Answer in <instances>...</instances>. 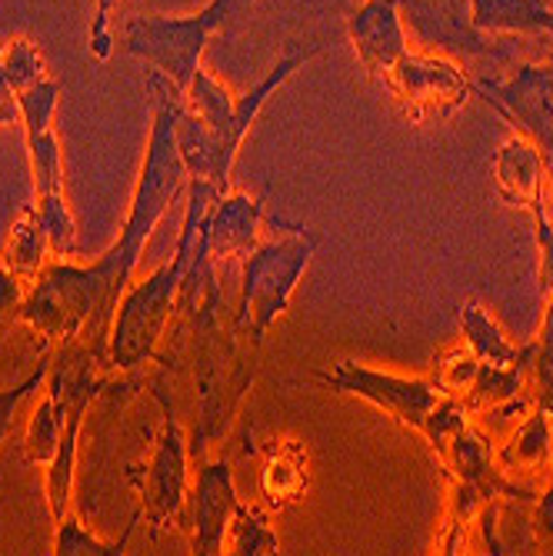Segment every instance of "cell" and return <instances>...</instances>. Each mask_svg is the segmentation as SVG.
I'll return each instance as SVG.
<instances>
[{"mask_svg": "<svg viewBox=\"0 0 553 556\" xmlns=\"http://www.w3.org/2000/svg\"><path fill=\"white\" fill-rule=\"evenodd\" d=\"M150 93V140L143 167L130 197V207L121 227V237L100 254L90 267L80 264H47L30 283L21 324L34 330L43 346H61L80 340L100 361L111 367V324L117 303L130 287V277L154 237V227L164 220L174 200L187 193V167L177 150V108L184 90L174 87L164 74H147Z\"/></svg>", "mask_w": 553, "mask_h": 556, "instance_id": "obj_1", "label": "cell"}, {"mask_svg": "<svg viewBox=\"0 0 553 556\" xmlns=\"http://www.w3.org/2000/svg\"><path fill=\"white\" fill-rule=\"evenodd\" d=\"M137 523H140V514L130 517L121 540L108 543V540H100L97 533H90L80 517L67 514L61 523H54V549H50V553H54V556H124Z\"/></svg>", "mask_w": 553, "mask_h": 556, "instance_id": "obj_23", "label": "cell"}, {"mask_svg": "<svg viewBox=\"0 0 553 556\" xmlns=\"http://www.w3.org/2000/svg\"><path fill=\"white\" fill-rule=\"evenodd\" d=\"M114 8L117 0H97L93 8V17H90V34H87V50L93 61H111L114 54V30H111V21H114Z\"/></svg>", "mask_w": 553, "mask_h": 556, "instance_id": "obj_27", "label": "cell"}, {"mask_svg": "<svg viewBox=\"0 0 553 556\" xmlns=\"http://www.w3.org/2000/svg\"><path fill=\"white\" fill-rule=\"evenodd\" d=\"M493 180L500 197L507 204L520 207L530 214V207H537L543 200V184H546V161L540 150L527 140V137H511L504 147L497 150L493 157Z\"/></svg>", "mask_w": 553, "mask_h": 556, "instance_id": "obj_17", "label": "cell"}, {"mask_svg": "<svg viewBox=\"0 0 553 556\" xmlns=\"http://www.w3.org/2000/svg\"><path fill=\"white\" fill-rule=\"evenodd\" d=\"M167 346L158 350V370L147 387L190 390V407L180 414L187 424L190 460L208 457L211 446L234 430L243 396L261 374V346L237 337L224 320V287L208 250V230L177 296Z\"/></svg>", "mask_w": 553, "mask_h": 556, "instance_id": "obj_2", "label": "cell"}, {"mask_svg": "<svg viewBox=\"0 0 553 556\" xmlns=\"http://www.w3.org/2000/svg\"><path fill=\"white\" fill-rule=\"evenodd\" d=\"M264 233V204L254 200L250 193L240 190H227L208 220V250L211 261L221 274V267L243 261L250 250L257 247Z\"/></svg>", "mask_w": 553, "mask_h": 556, "instance_id": "obj_15", "label": "cell"}, {"mask_svg": "<svg viewBox=\"0 0 553 556\" xmlns=\"http://www.w3.org/2000/svg\"><path fill=\"white\" fill-rule=\"evenodd\" d=\"M164 414L161 433L150 446L147 460L127 467V483L137 493V514L150 527V536H161L167 527H187L190 503V440L180 414L171 400H158Z\"/></svg>", "mask_w": 553, "mask_h": 556, "instance_id": "obj_8", "label": "cell"}, {"mask_svg": "<svg viewBox=\"0 0 553 556\" xmlns=\"http://www.w3.org/2000/svg\"><path fill=\"white\" fill-rule=\"evenodd\" d=\"M461 333L467 350L480 364L493 367H514V364H530L533 361V343H511L500 324L480 307V303H464L461 307Z\"/></svg>", "mask_w": 553, "mask_h": 556, "instance_id": "obj_19", "label": "cell"}, {"mask_svg": "<svg viewBox=\"0 0 553 556\" xmlns=\"http://www.w3.org/2000/svg\"><path fill=\"white\" fill-rule=\"evenodd\" d=\"M314 380H321L327 390L367 400L370 407L384 410L390 420L407 427L414 433H424L433 410L443 403V393L433 380L424 377H397L357 361H337L330 370H314Z\"/></svg>", "mask_w": 553, "mask_h": 556, "instance_id": "obj_9", "label": "cell"}, {"mask_svg": "<svg viewBox=\"0 0 553 556\" xmlns=\"http://www.w3.org/2000/svg\"><path fill=\"white\" fill-rule=\"evenodd\" d=\"M550 450H553V420L533 407L497 443V460L511 480L540 490L543 486L540 477L550 470Z\"/></svg>", "mask_w": 553, "mask_h": 556, "instance_id": "obj_16", "label": "cell"}, {"mask_svg": "<svg viewBox=\"0 0 553 556\" xmlns=\"http://www.w3.org/2000/svg\"><path fill=\"white\" fill-rule=\"evenodd\" d=\"M61 100V80L43 74L40 80L17 90L21 127L30 157V177L37 193V214L58 257H74L77 250V217L64 190V150L54 134V114Z\"/></svg>", "mask_w": 553, "mask_h": 556, "instance_id": "obj_7", "label": "cell"}, {"mask_svg": "<svg viewBox=\"0 0 553 556\" xmlns=\"http://www.w3.org/2000/svg\"><path fill=\"white\" fill-rule=\"evenodd\" d=\"M47 254H54V250H50V237L43 230L37 204H27L8 230V243L0 261H4L24 283H34L40 270L47 267Z\"/></svg>", "mask_w": 553, "mask_h": 556, "instance_id": "obj_20", "label": "cell"}, {"mask_svg": "<svg viewBox=\"0 0 553 556\" xmlns=\"http://www.w3.org/2000/svg\"><path fill=\"white\" fill-rule=\"evenodd\" d=\"M64 424H67V414H64L61 396L43 387V396L34 407L27 420V433H24V457L30 467H50V460L58 457Z\"/></svg>", "mask_w": 553, "mask_h": 556, "instance_id": "obj_21", "label": "cell"}, {"mask_svg": "<svg viewBox=\"0 0 553 556\" xmlns=\"http://www.w3.org/2000/svg\"><path fill=\"white\" fill-rule=\"evenodd\" d=\"M321 54L317 43H304L284 54L267 77H261L247 93L234 97L204 64L197 67L190 87L177 108V150L187 167V180L211 184L217 190H234V164L240 147L257 124L267 100Z\"/></svg>", "mask_w": 553, "mask_h": 556, "instance_id": "obj_3", "label": "cell"}, {"mask_svg": "<svg viewBox=\"0 0 553 556\" xmlns=\"http://www.w3.org/2000/svg\"><path fill=\"white\" fill-rule=\"evenodd\" d=\"M533 217V233H537V250H540V290L543 296H553V220L543 207V200L537 207H530Z\"/></svg>", "mask_w": 553, "mask_h": 556, "instance_id": "obj_28", "label": "cell"}, {"mask_svg": "<svg viewBox=\"0 0 553 556\" xmlns=\"http://www.w3.org/2000/svg\"><path fill=\"white\" fill-rule=\"evenodd\" d=\"M546 61H550V64H553V50H550V58H546Z\"/></svg>", "mask_w": 553, "mask_h": 556, "instance_id": "obj_35", "label": "cell"}, {"mask_svg": "<svg viewBox=\"0 0 553 556\" xmlns=\"http://www.w3.org/2000/svg\"><path fill=\"white\" fill-rule=\"evenodd\" d=\"M477 370H480V361L474 357L470 350H457L450 353V357H443L437 364V374H433V383L440 387L443 396H454V400H467L474 380H477Z\"/></svg>", "mask_w": 553, "mask_h": 556, "instance_id": "obj_25", "label": "cell"}, {"mask_svg": "<svg viewBox=\"0 0 553 556\" xmlns=\"http://www.w3.org/2000/svg\"><path fill=\"white\" fill-rule=\"evenodd\" d=\"M193 467V486L187 503V527L190 543L197 556H217L224 553V536L234 520V510L240 507L234 467L224 457H200L190 460Z\"/></svg>", "mask_w": 553, "mask_h": 556, "instance_id": "obj_13", "label": "cell"}, {"mask_svg": "<svg viewBox=\"0 0 553 556\" xmlns=\"http://www.w3.org/2000/svg\"><path fill=\"white\" fill-rule=\"evenodd\" d=\"M30 283H24L4 261H0V337L11 324H21V311L27 300Z\"/></svg>", "mask_w": 553, "mask_h": 556, "instance_id": "obj_26", "label": "cell"}, {"mask_svg": "<svg viewBox=\"0 0 553 556\" xmlns=\"http://www.w3.org/2000/svg\"><path fill=\"white\" fill-rule=\"evenodd\" d=\"M311 486L307 450L297 440H274L261 467V496L271 510H287L297 500H304Z\"/></svg>", "mask_w": 553, "mask_h": 556, "instance_id": "obj_18", "label": "cell"}, {"mask_svg": "<svg viewBox=\"0 0 553 556\" xmlns=\"http://www.w3.org/2000/svg\"><path fill=\"white\" fill-rule=\"evenodd\" d=\"M384 84L414 117L450 114L474 93V80L464 74L457 61L427 54V50H420V54L407 50L384 77Z\"/></svg>", "mask_w": 553, "mask_h": 556, "instance_id": "obj_12", "label": "cell"}, {"mask_svg": "<svg viewBox=\"0 0 553 556\" xmlns=\"http://www.w3.org/2000/svg\"><path fill=\"white\" fill-rule=\"evenodd\" d=\"M184 197H187V211H184L174 257L150 277H143L140 283L127 287L117 303V314L111 324V380L100 396L117 400V393H134L143 387V370L154 364L158 350L171 330L180 287L190 274L200 237H204L211 211L224 197V190L200 180H187Z\"/></svg>", "mask_w": 553, "mask_h": 556, "instance_id": "obj_4", "label": "cell"}, {"mask_svg": "<svg viewBox=\"0 0 553 556\" xmlns=\"http://www.w3.org/2000/svg\"><path fill=\"white\" fill-rule=\"evenodd\" d=\"M324 237L304 224L274 217L257 247L240 261V296L230 317L237 337L264 346L271 327L290 311L293 290L317 257Z\"/></svg>", "mask_w": 553, "mask_h": 556, "instance_id": "obj_5", "label": "cell"}, {"mask_svg": "<svg viewBox=\"0 0 553 556\" xmlns=\"http://www.w3.org/2000/svg\"><path fill=\"white\" fill-rule=\"evenodd\" d=\"M550 470H553V450H550Z\"/></svg>", "mask_w": 553, "mask_h": 556, "instance_id": "obj_34", "label": "cell"}, {"mask_svg": "<svg viewBox=\"0 0 553 556\" xmlns=\"http://www.w3.org/2000/svg\"><path fill=\"white\" fill-rule=\"evenodd\" d=\"M530 396H533V407L543 410L553 420V380H533L530 383Z\"/></svg>", "mask_w": 553, "mask_h": 556, "instance_id": "obj_32", "label": "cell"}, {"mask_svg": "<svg viewBox=\"0 0 553 556\" xmlns=\"http://www.w3.org/2000/svg\"><path fill=\"white\" fill-rule=\"evenodd\" d=\"M11 124H21V108H17V93L0 67V127H11Z\"/></svg>", "mask_w": 553, "mask_h": 556, "instance_id": "obj_31", "label": "cell"}, {"mask_svg": "<svg viewBox=\"0 0 553 556\" xmlns=\"http://www.w3.org/2000/svg\"><path fill=\"white\" fill-rule=\"evenodd\" d=\"M224 553L234 556H271L280 553V536L271 527V514L257 503H243L234 510V520L224 536Z\"/></svg>", "mask_w": 553, "mask_h": 556, "instance_id": "obj_22", "label": "cell"}, {"mask_svg": "<svg viewBox=\"0 0 553 556\" xmlns=\"http://www.w3.org/2000/svg\"><path fill=\"white\" fill-rule=\"evenodd\" d=\"M257 0H208L197 14L187 17H130L124 24V50L130 58L150 64L174 80L177 90H187L197 67L204 64V50L227 34L234 24L250 17Z\"/></svg>", "mask_w": 553, "mask_h": 556, "instance_id": "obj_6", "label": "cell"}, {"mask_svg": "<svg viewBox=\"0 0 553 556\" xmlns=\"http://www.w3.org/2000/svg\"><path fill=\"white\" fill-rule=\"evenodd\" d=\"M474 93L527 137L553 167V64H520L511 77L474 80Z\"/></svg>", "mask_w": 553, "mask_h": 556, "instance_id": "obj_10", "label": "cell"}, {"mask_svg": "<svg viewBox=\"0 0 553 556\" xmlns=\"http://www.w3.org/2000/svg\"><path fill=\"white\" fill-rule=\"evenodd\" d=\"M407 37L427 54L450 61H490L497 43L474 24V0H397Z\"/></svg>", "mask_w": 553, "mask_h": 556, "instance_id": "obj_11", "label": "cell"}, {"mask_svg": "<svg viewBox=\"0 0 553 556\" xmlns=\"http://www.w3.org/2000/svg\"><path fill=\"white\" fill-rule=\"evenodd\" d=\"M543 207L553 220V167H546V197H543Z\"/></svg>", "mask_w": 553, "mask_h": 556, "instance_id": "obj_33", "label": "cell"}, {"mask_svg": "<svg viewBox=\"0 0 553 556\" xmlns=\"http://www.w3.org/2000/svg\"><path fill=\"white\" fill-rule=\"evenodd\" d=\"M530 530H533V543L553 553V483L540 486L530 503Z\"/></svg>", "mask_w": 553, "mask_h": 556, "instance_id": "obj_30", "label": "cell"}, {"mask_svg": "<svg viewBox=\"0 0 553 556\" xmlns=\"http://www.w3.org/2000/svg\"><path fill=\"white\" fill-rule=\"evenodd\" d=\"M553 380V296H546V311L540 324V337L533 340V361H530V383Z\"/></svg>", "mask_w": 553, "mask_h": 556, "instance_id": "obj_29", "label": "cell"}, {"mask_svg": "<svg viewBox=\"0 0 553 556\" xmlns=\"http://www.w3.org/2000/svg\"><path fill=\"white\" fill-rule=\"evenodd\" d=\"M47 374H50V357H47V346H43L40 361H37V370H34V374H27L21 383L0 390V446L8 443V437H11V430H14L17 410L24 407V403H27L37 390H43Z\"/></svg>", "mask_w": 553, "mask_h": 556, "instance_id": "obj_24", "label": "cell"}, {"mask_svg": "<svg viewBox=\"0 0 553 556\" xmlns=\"http://www.w3.org/2000/svg\"><path fill=\"white\" fill-rule=\"evenodd\" d=\"M347 37L374 77H387L393 64L411 50V37L404 21H400L397 0H364L347 17Z\"/></svg>", "mask_w": 553, "mask_h": 556, "instance_id": "obj_14", "label": "cell"}]
</instances>
